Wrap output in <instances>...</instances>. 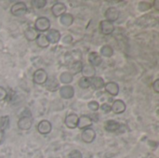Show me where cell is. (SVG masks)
Here are the masks:
<instances>
[{
  "instance_id": "cell-1",
  "label": "cell",
  "mask_w": 159,
  "mask_h": 158,
  "mask_svg": "<svg viewBox=\"0 0 159 158\" xmlns=\"http://www.w3.org/2000/svg\"><path fill=\"white\" fill-rule=\"evenodd\" d=\"M32 125H33V118L30 112H28L27 115L24 114L20 116V119L18 120V128L20 130H29Z\"/></svg>"
},
{
  "instance_id": "cell-2",
  "label": "cell",
  "mask_w": 159,
  "mask_h": 158,
  "mask_svg": "<svg viewBox=\"0 0 159 158\" xmlns=\"http://www.w3.org/2000/svg\"><path fill=\"white\" fill-rule=\"evenodd\" d=\"M50 28V21L46 17H39L34 22V29L38 32H46Z\"/></svg>"
},
{
  "instance_id": "cell-3",
  "label": "cell",
  "mask_w": 159,
  "mask_h": 158,
  "mask_svg": "<svg viewBox=\"0 0 159 158\" xmlns=\"http://www.w3.org/2000/svg\"><path fill=\"white\" fill-rule=\"evenodd\" d=\"M157 19L154 18L151 15H144L143 17H140L137 20V21H136V23L139 26H141V27H150V26H154V25L157 24Z\"/></svg>"
},
{
  "instance_id": "cell-4",
  "label": "cell",
  "mask_w": 159,
  "mask_h": 158,
  "mask_svg": "<svg viewBox=\"0 0 159 158\" xmlns=\"http://www.w3.org/2000/svg\"><path fill=\"white\" fill-rule=\"evenodd\" d=\"M26 11H27V7L23 2H17L14 5H12V7H10V13L16 17H20L23 15L24 13H26Z\"/></svg>"
},
{
  "instance_id": "cell-5",
  "label": "cell",
  "mask_w": 159,
  "mask_h": 158,
  "mask_svg": "<svg viewBox=\"0 0 159 158\" xmlns=\"http://www.w3.org/2000/svg\"><path fill=\"white\" fill-rule=\"evenodd\" d=\"M48 74L44 69H37L33 75V80L37 85H43L48 80Z\"/></svg>"
},
{
  "instance_id": "cell-6",
  "label": "cell",
  "mask_w": 159,
  "mask_h": 158,
  "mask_svg": "<svg viewBox=\"0 0 159 158\" xmlns=\"http://www.w3.org/2000/svg\"><path fill=\"white\" fill-rule=\"evenodd\" d=\"M100 31L102 34L109 35L115 31V26H114L113 22L103 20L100 22Z\"/></svg>"
},
{
  "instance_id": "cell-7",
  "label": "cell",
  "mask_w": 159,
  "mask_h": 158,
  "mask_svg": "<svg viewBox=\"0 0 159 158\" xmlns=\"http://www.w3.org/2000/svg\"><path fill=\"white\" fill-rule=\"evenodd\" d=\"M104 16L106 18V20H108L110 22H114V21L117 20V19L119 18V10L116 7H111L107 8Z\"/></svg>"
},
{
  "instance_id": "cell-8",
  "label": "cell",
  "mask_w": 159,
  "mask_h": 158,
  "mask_svg": "<svg viewBox=\"0 0 159 158\" xmlns=\"http://www.w3.org/2000/svg\"><path fill=\"white\" fill-rule=\"evenodd\" d=\"M96 138V133L92 129H86L81 134V139L86 143H91Z\"/></svg>"
},
{
  "instance_id": "cell-9",
  "label": "cell",
  "mask_w": 159,
  "mask_h": 158,
  "mask_svg": "<svg viewBox=\"0 0 159 158\" xmlns=\"http://www.w3.org/2000/svg\"><path fill=\"white\" fill-rule=\"evenodd\" d=\"M92 123H93V120L91 117H89V115H82V116L78 117L77 128L80 129H89V127L92 125Z\"/></svg>"
},
{
  "instance_id": "cell-10",
  "label": "cell",
  "mask_w": 159,
  "mask_h": 158,
  "mask_svg": "<svg viewBox=\"0 0 159 158\" xmlns=\"http://www.w3.org/2000/svg\"><path fill=\"white\" fill-rule=\"evenodd\" d=\"M47 39L51 44H57L61 39V33L56 29H50L48 31V34H46Z\"/></svg>"
},
{
  "instance_id": "cell-11",
  "label": "cell",
  "mask_w": 159,
  "mask_h": 158,
  "mask_svg": "<svg viewBox=\"0 0 159 158\" xmlns=\"http://www.w3.org/2000/svg\"><path fill=\"white\" fill-rule=\"evenodd\" d=\"M74 95H75V90H74V88L71 86H64L60 88V96L62 99L69 100V99H72Z\"/></svg>"
},
{
  "instance_id": "cell-12",
  "label": "cell",
  "mask_w": 159,
  "mask_h": 158,
  "mask_svg": "<svg viewBox=\"0 0 159 158\" xmlns=\"http://www.w3.org/2000/svg\"><path fill=\"white\" fill-rule=\"evenodd\" d=\"M111 111H113L116 115L123 114L126 111V103L121 100H116L113 102L111 106Z\"/></svg>"
},
{
  "instance_id": "cell-13",
  "label": "cell",
  "mask_w": 159,
  "mask_h": 158,
  "mask_svg": "<svg viewBox=\"0 0 159 158\" xmlns=\"http://www.w3.org/2000/svg\"><path fill=\"white\" fill-rule=\"evenodd\" d=\"M66 11V7L63 3L61 2H57L55 3L52 7H51V12L53 14V16L55 17H60L61 15H63Z\"/></svg>"
},
{
  "instance_id": "cell-14",
  "label": "cell",
  "mask_w": 159,
  "mask_h": 158,
  "mask_svg": "<svg viewBox=\"0 0 159 158\" xmlns=\"http://www.w3.org/2000/svg\"><path fill=\"white\" fill-rule=\"evenodd\" d=\"M81 73L83 74V77H86V78H92L95 76V74H96V70L95 68L89 64V63H85L83 64V67H82V70H81Z\"/></svg>"
},
{
  "instance_id": "cell-15",
  "label": "cell",
  "mask_w": 159,
  "mask_h": 158,
  "mask_svg": "<svg viewBox=\"0 0 159 158\" xmlns=\"http://www.w3.org/2000/svg\"><path fill=\"white\" fill-rule=\"evenodd\" d=\"M77 122H78V116L75 114H69L64 120L66 127L71 129L77 128Z\"/></svg>"
},
{
  "instance_id": "cell-16",
  "label": "cell",
  "mask_w": 159,
  "mask_h": 158,
  "mask_svg": "<svg viewBox=\"0 0 159 158\" xmlns=\"http://www.w3.org/2000/svg\"><path fill=\"white\" fill-rule=\"evenodd\" d=\"M51 129H52V126H51V123L48 120H42L39 122L38 126H37V130L40 134H43V135H46V134H48L50 131H51Z\"/></svg>"
},
{
  "instance_id": "cell-17",
  "label": "cell",
  "mask_w": 159,
  "mask_h": 158,
  "mask_svg": "<svg viewBox=\"0 0 159 158\" xmlns=\"http://www.w3.org/2000/svg\"><path fill=\"white\" fill-rule=\"evenodd\" d=\"M89 64L92 65L93 67L99 66L102 62V58L97 52H90L89 54Z\"/></svg>"
},
{
  "instance_id": "cell-18",
  "label": "cell",
  "mask_w": 159,
  "mask_h": 158,
  "mask_svg": "<svg viewBox=\"0 0 159 158\" xmlns=\"http://www.w3.org/2000/svg\"><path fill=\"white\" fill-rule=\"evenodd\" d=\"M105 91L112 96H116L119 92V87L116 82H108L104 85Z\"/></svg>"
},
{
  "instance_id": "cell-19",
  "label": "cell",
  "mask_w": 159,
  "mask_h": 158,
  "mask_svg": "<svg viewBox=\"0 0 159 158\" xmlns=\"http://www.w3.org/2000/svg\"><path fill=\"white\" fill-rule=\"evenodd\" d=\"M89 84L90 87L94 89H102L104 87V81L102 77H98V76H94L92 78L89 79Z\"/></svg>"
},
{
  "instance_id": "cell-20",
  "label": "cell",
  "mask_w": 159,
  "mask_h": 158,
  "mask_svg": "<svg viewBox=\"0 0 159 158\" xmlns=\"http://www.w3.org/2000/svg\"><path fill=\"white\" fill-rule=\"evenodd\" d=\"M46 88L49 91H56L59 88V82L54 76L48 77V80L45 83Z\"/></svg>"
},
{
  "instance_id": "cell-21",
  "label": "cell",
  "mask_w": 159,
  "mask_h": 158,
  "mask_svg": "<svg viewBox=\"0 0 159 158\" xmlns=\"http://www.w3.org/2000/svg\"><path fill=\"white\" fill-rule=\"evenodd\" d=\"M82 67H83V63L81 61H76L75 62H73L72 64H70L69 66V73L74 76V74H77L79 73H81V70H82Z\"/></svg>"
},
{
  "instance_id": "cell-22",
  "label": "cell",
  "mask_w": 159,
  "mask_h": 158,
  "mask_svg": "<svg viewBox=\"0 0 159 158\" xmlns=\"http://www.w3.org/2000/svg\"><path fill=\"white\" fill-rule=\"evenodd\" d=\"M24 35H25V37H26V39L28 41H34V40H36V38L38 36V33L34 28L29 27V28H27L25 30Z\"/></svg>"
},
{
  "instance_id": "cell-23",
  "label": "cell",
  "mask_w": 159,
  "mask_h": 158,
  "mask_svg": "<svg viewBox=\"0 0 159 158\" xmlns=\"http://www.w3.org/2000/svg\"><path fill=\"white\" fill-rule=\"evenodd\" d=\"M120 126L121 125L115 120H108L105 123V129L109 132H115L120 129Z\"/></svg>"
},
{
  "instance_id": "cell-24",
  "label": "cell",
  "mask_w": 159,
  "mask_h": 158,
  "mask_svg": "<svg viewBox=\"0 0 159 158\" xmlns=\"http://www.w3.org/2000/svg\"><path fill=\"white\" fill-rule=\"evenodd\" d=\"M60 22L63 25V26H70L72 25V23L74 22V17L72 14H69V13H64L63 15L61 16V19H60Z\"/></svg>"
},
{
  "instance_id": "cell-25",
  "label": "cell",
  "mask_w": 159,
  "mask_h": 158,
  "mask_svg": "<svg viewBox=\"0 0 159 158\" xmlns=\"http://www.w3.org/2000/svg\"><path fill=\"white\" fill-rule=\"evenodd\" d=\"M36 44H37L38 47H40L42 48H46V47H48L49 42L47 39V37H46L45 34H38V36L36 38Z\"/></svg>"
},
{
  "instance_id": "cell-26",
  "label": "cell",
  "mask_w": 159,
  "mask_h": 158,
  "mask_svg": "<svg viewBox=\"0 0 159 158\" xmlns=\"http://www.w3.org/2000/svg\"><path fill=\"white\" fill-rule=\"evenodd\" d=\"M114 55V49L111 46L105 45L102 47L101 48V56L106 57V58H111Z\"/></svg>"
},
{
  "instance_id": "cell-27",
  "label": "cell",
  "mask_w": 159,
  "mask_h": 158,
  "mask_svg": "<svg viewBox=\"0 0 159 158\" xmlns=\"http://www.w3.org/2000/svg\"><path fill=\"white\" fill-rule=\"evenodd\" d=\"M73 77L74 76L69 72H64L61 74L60 79H61V82L63 84H70L73 81Z\"/></svg>"
},
{
  "instance_id": "cell-28",
  "label": "cell",
  "mask_w": 159,
  "mask_h": 158,
  "mask_svg": "<svg viewBox=\"0 0 159 158\" xmlns=\"http://www.w3.org/2000/svg\"><path fill=\"white\" fill-rule=\"evenodd\" d=\"M9 127V117L7 115L2 116L0 118V130L5 131Z\"/></svg>"
},
{
  "instance_id": "cell-29",
  "label": "cell",
  "mask_w": 159,
  "mask_h": 158,
  "mask_svg": "<svg viewBox=\"0 0 159 158\" xmlns=\"http://www.w3.org/2000/svg\"><path fill=\"white\" fill-rule=\"evenodd\" d=\"M78 86L83 88V89H87L90 87V84H89V78H86V77H81L78 81Z\"/></svg>"
},
{
  "instance_id": "cell-30",
  "label": "cell",
  "mask_w": 159,
  "mask_h": 158,
  "mask_svg": "<svg viewBox=\"0 0 159 158\" xmlns=\"http://www.w3.org/2000/svg\"><path fill=\"white\" fill-rule=\"evenodd\" d=\"M32 5L35 7L36 8H43L47 5L46 0H34L32 1Z\"/></svg>"
},
{
  "instance_id": "cell-31",
  "label": "cell",
  "mask_w": 159,
  "mask_h": 158,
  "mask_svg": "<svg viewBox=\"0 0 159 158\" xmlns=\"http://www.w3.org/2000/svg\"><path fill=\"white\" fill-rule=\"evenodd\" d=\"M152 6L153 5H151V4H149V3H147V2H141L140 4H139V10L140 11H147V10H149L151 7H152Z\"/></svg>"
},
{
  "instance_id": "cell-32",
  "label": "cell",
  "mask_w": 159,
  "mask_h": 158,
  "mask_svg": "<svg viewBox=\"0 0 159 158\" xmlns=\"http://www.w3.org/2000/svg\"><path fill=\"white\" fill-rule=\"evenodd\" d=\"M88 107H89V110H91L92 112H96V111H98V110H99V108H100V104L98 103V102H96V101H92V102H89L88 103Z\"/></svg>"
},
{
  "instance_id": "cell-33",
  "label": "cell",
  "mask_w": 159,
  "mask_h": 158,
  "mask_svg": "<svg viewBox=\"0 0 159 158\" xmlns=\"http://www.w3.org/2000/svg\"><path fill=\"white\" fill-rule=\"evenodd\" d=\"M68 158H83V156H82V154L80 153V151L74 150L70 153V155L68 156Z\"/></svg>"
},
{
  "instance_id": "cell-34",
  "label": "cell",
  "mask_w": 159,
  "mask_h": 158,
  "mask_svg": "<svg viewBox=\"0 0 159 158\" xmlns=\"http://www.w3.org/2000/svg\"><path fill=\"white\" fill-rule=\"evenodd\" d=\"M101 110L104 113V114H109L111 112V106L107 103H103L101 106Z\"/></svg>"
},
{
  "instance_id": "cell-35",
  "label": "cell",
  "mask_w": 159,
  "mask_h": 158,
  "mask_svg": "<svg viewBox=\"0 0 159 158\" xmlns=\"http://www.w3.org/2000/svg\"><path fill=\"white\" fill-rule=\"evenodd\" d=\"M7 96V90L3 88V87H0V102L4 101Z\"/></svg>"
},
{
  "instance_id": "cell-36",
  "label": "cell",
  "mask_w": 159,
  "mask_h": 158,
  "mask_svg": "<svg viewBox=\"0 0 159 158\" xmlns=\"http://www.w3.org/2000/svg\"><path fill=\"white\" fill-rule=\"evenodd\" d=\"M72 41H73V36L71 34H66L62 38V42L64 44H70V43H72Z\"/></svg>"
},
{
  "instance_id": "cell-37",
  "label": "cell",
  "mask_w": 159,
  "mask_h": 158,
  "mask_svg": "<svg viewBox=\"0 0 159 158\" xmlns=\"http://www.w3.org/2000/svg\"><path fill=\"white\" fill-rule=\"evenodd\" d=\"M153 88H154L156 93H159V79H157L153 83Z\"/></svg>"
},
{
  "instance_id": "cell-38",
  "label": "cell",
  "mask_w": 159,
  "mask_h": 158,
  "mask_svg": "<svg viewBox=\"0 0 159 158\" xmlns=\"http://www.w3.org/2000/svg\"><path fill=\"white\" fill-rule=\"evenodd\" d=\"M4 139H5V133H4V131L0 130V145L3 143Z\"/></svg>"
}]
</instances>
